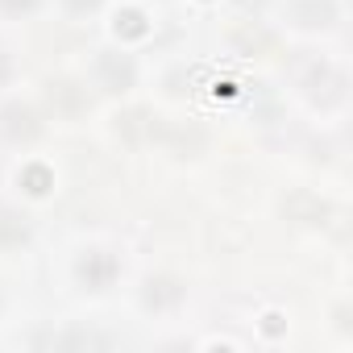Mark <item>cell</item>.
Wrapping results in <instances>:
<instances>
[{
  "instance_id": "8",
  "label": "cell",
  "mask_w": 353,
  "mask_h": 353,
  "mask_svg": "<svg viewBox=\"0 0 353 353\" xmlns=\"http://www.w3.org/2000/svg\"><path fill=\"white\" fill-rule=\"evenodd\" d=\"M34 241V221L17 208H0V254L26 250Z\"/></svg>"
},
{
  "instance_id": "7",
  "label": "cell",
  "mask_w": 353,
  "mask_h": 353,
  "mask_svg": "<svg viewBox=\"0 0 353 353\" xmlns=\"http://www.w3.org/2000/svg\"><path fill=\"white\" fill-rule=\"evenodd\" d=\"M283 208H287V216H291L295 225H307V229H324L328 216H332L328 200H320V196H312V192H295V196H287Z\"/></svg>"
},
{
  "instance_id": "6",
  "label": "cell",
  "mask_w": 353,
  "mask_h": 353,
  "mask_svg": "<svg viewBox=\"0 0 353 353\" xmlns=\"http://www.w3.org/2000/svg\"><path fill=\"white\" fill-rule=\"evenodd\" d=\"M0 133L13 137V141H34V137L42 133L38 108H34V104H21V100L5 104V108H0Z\"/></svg>"
},
{
  "instance_id": "12",
  "label": "cell",
  "mask_w": 353,
  "mask_h": 353,
  "mask_svg": "<svg viewBox=\"0 0 353 353\" xmlns=\"http://www.w3.org/2000/svg\"><path fill=\"white\" fill-rule=\"evenodd\" d=\"M13 79H17V59H13L9 46H0V92L13 88Z\"/></svg>"
},
{
  "instance_id": "9",
  "label": "cell",
  "mask_w": 353,
  "mask_h": 353,
  "mask_svg": "<svg viewBox=\"0 0 353 353\" xmlns=\"http://www.w3.org/2000/svg\"><path fill=\"white\" fill-rule=\"evenodd\" d=\"M50 104H54L59 117H75L92 100H88V88L83 83H75V79H50Z\"/></svg>"
},
{
  "instance_id": "13",
  "label": "cell",
  "mask_w": 353,
  "mask_h": 353,
  "mask_svg": "<svg viewBox=\"0 0 353 353\" xmlns=\"http://www.w3.org/2000/svg\"><path fill=\"white\" fill-rule=\"evenodd\" d=\"M241 5H245V9H250V5H254V9H262V0H241Z\"/></svg>"
},
{
  "instance_id": "1",
  "label": "cell",
  "mask_w": 353,
  "mask_h": 353,
  "mask_svg": "<svg viewBox=\"0 0 353 353\" xmlns=\"http://www.w3.org/2000/svg\"><path fill=\"white\" fill-rule=\"evenodd\" d=\"M71 274H75L79 291H88V295H108V291L117 287V279H121V258H117L112 250H104V245H92V250H79Z\"/></svg>"
},
{
  "instance_id": "11",
  "label": "cell",
  "mask_w": 353,
  "mask_h": 353,
  "mask_svg": "<svg viewBox=\"0 0 353 353\" xmlns=\"http://www.w3.org/2000/svg\"><path fill=\"white\" fill-rule=\"evenodd\" d=\"M59 5H63V13H67V17L83 21V17H96V13L104 9V0H59Z\"/></svg>"
},
{
  "instance_id": "10",
  "label": "cell",
  "mask_w": 353,
  "mask_h": 353,
  "mask_svg": "<svg viewBox=\"0 0 353 353\" xmlns=\"http://www.w3.org/2000/svg\"><path fill=\"white\" fill-rule=\"evenodd\" d=\"M42 9V0H0V17H9V21H26Z\"/></svg>"
},
{
  "instance_id": "5",
  "label": "cell",
  "mask_w": 353,
  "mask_h": 353,
  "mask_svg": "<svg viewBox=\"0 0 353 353\" xmlns=\"http://www.w3.org/2000/svg\"><path fill=\"white\" fill-rule=\"evenodd\" d=\"M188 299V287L179 283V279H170V274H154V279H145V287H141V307L150 312V316H166V312H174Z\"/></svg>"
},
{
  "instance_id": "14",
  "label": "cell",
  "mask_w": 353,
  "mask_h": 353,
  "mask_svg": "<svg viewBox=\"0 0 353 353\" xmlns=\"http://www.w3.org/2000/svg\"><path fill=\"white\" fill-rule=\"evenodd\" d=\"M0 312H5V291H0Z\"/></svg>"
},
{
  "instance_id": "2",
  "label": "cell",
  "mask_w": 353,
  "mask_h": 353,
  "mask_svg": "<svg viewBox=\"0 0 353 353\" xmlns=\"http://www.w3.org/2000/svg\"><path fill=\"white\" fill-rule=\"evenodd\" d=\"M92 83L108 96H125L137 88V63L125 50H96L92 59Z\"/></svg>"
},
{
  "instance_id": "4",
  "label": "cell",
  "mask_w": 353,
  "mask_h": 353,
  "mask_svg": "<svg viewBox=\"0 0 353 353\" xmlns=\"http://www.w3.org/2000/svg\"><path fill=\"white\" fill-rule=\"evenodd\" d=\"M299 88H303V96H307L312 104H320V108H336V104L345 100V75H341L332 63H316V67L299 79Z\"/></svg>"
},
{
  "instance_id": "3",
  "label": "cell",
  "mask_w": 353,
  "mask_h": 353,
  "mask_svg": "<svg viewBox=\"0 0 353 353\" xmlns=\"http://www.w3.org/2000/svg\"><path fill=\"white\" fill-rule=\"evenodd\" d=\"M287 21L303 34H328L341 21L336 0H287Z\"/></svg>"
}]
</instances>
